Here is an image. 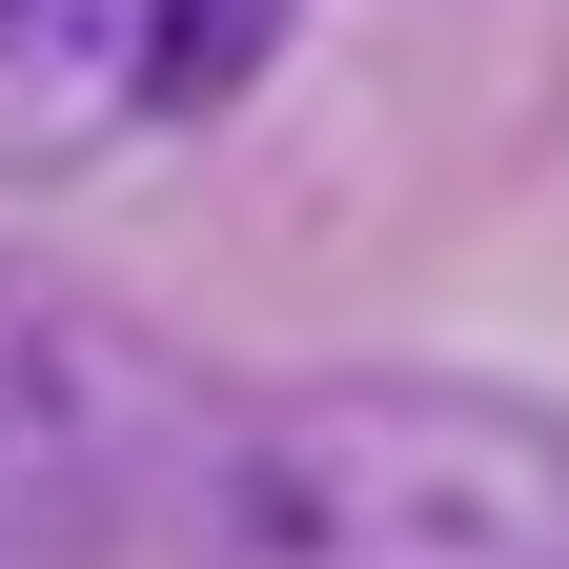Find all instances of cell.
<instances>
[{
	"instance_id": "obj_4",
	"label": "cell",
	"mask_w": 569,
	"mask_h": 569,
	"mask_svg": "<svg viewBox=\"0 0 569 569\" xmlns=\"http://www.w3.org/2000/svg\"><path fill=\"white\" fill-rule=\"evenodd\" d=\"M102 529H122V509H82L61 468H21V448H0V569H102Z\"/></svg>"
},
{
	"instance_id": "obj_1",
	"label": "cell",
	"mask_w": 569,
	"mask_h": 569,
	"mask_svg": "<svg viewBox=\"0 0 569 569\" xmlns=\"http://www.w3.org/2000/svg\"><path fill=\"white\" fill-rule=\"evenodd\" d=\"M203 569H569V407L468 367H326L203 407L183 509Z\"/></svg>"
},
{
	"instance_id": "obj_2",
	"label": "cell",
	"mask_w": 569,
	"mask_h": 569,
	"mask_svg": "<svg viewBox=\"0 0 569 569\" xmlns=\"http://www.w3.org/2000/svg\"><path fill=\"white\" fill-rule=\"evenodd\" d=\"M284 61V0H0V183H61L142 122H203Z\"/></svg>"
},
{
	"instance_id": "obj_3",
	"label": "cell",
	"mask_w": 569,
	"mask_h": 569,
	"mask_svg": "<svg viewBox=\"0 0 569 569\" xmlns=\"http://www.w3.org/2000/svg\"><path fill=\"white\" fill-rule=\"evenodd\" d=\"M0 448L61 468L82 509H183V448H203V387L142 346L102 284H61L41 244H0Z\"/></svg>"
}]
</instances>
